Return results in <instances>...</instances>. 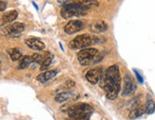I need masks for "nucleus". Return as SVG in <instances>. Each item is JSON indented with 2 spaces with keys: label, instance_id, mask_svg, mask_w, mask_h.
Listing matches in <instances>:
<instances>
[{
  "label": "nucleus",
  "instance_id": "nucleus-1",
  "mask_svg": "<svg viewBox=\"0 0 155 120\" xmlns=\"http://www.w3.org/2000/svg\"><path fill=\"white\" fill-rule=\"evenodd\" d=\"M100 86L103 88L106 96L111 100H114L121 89V75L118 65L109 67L101 77Z\"/></svg>",
  "mask_w": 155,
  "mask_h": 120
},
{
  "label": "nucleus",
  "instance_id": "nucleus-2",
  "mask_svg": "<svg viewBox=\"0 0 155 120\" xmlns=\"http://www.w3.org/2000/svg\"><path fill=\"white\" fill-rule=\"evenodd\" d=\"M93 108L87 103H77L68 109L71 120H89Z\"/></svg>",
  "mask_w": 155,
  "mask_h": 120
},
{
  "label": "nucleus",
  "instance_id": "nucleus-3",
  "mask_svg": "<svg viewBox=\"0 0 155 120\" xmlns=\"http://www.w3.org/2000/svg\"><path fill=\"white\" fill-rule=\"evenodd\" d=\"M87 5L82 3H66V5L61 10V15L65 19H70L73 16H82L86 14L88 10Z\"/></svg>",
  "mask_w": 155,
  "mask_h": 120
},
{
  "label": "nucleus",
  "instance_id": "nucleus-4",
  "mask_svg": "<svg viewBox=\"0 0 155 120\" xmlns=\"http://www.w3.org/2000/svg\"><path fill=\"white\" fill-rule=\"evenodd\" d=\"M96 42H97V38L95 39L91 35L85 34L73 38L70 42V44H69V47L71 50L83 49V48L87 49V47H89V45H92V44H96Z\"/></svg>",
  "mask_w": 155,
  "mask_h": 120
},
{
  "label": "nucleus",
  "instance_id": "nucleus-5",
  "mask_svg": "<svg viewBox=\"0 0 155 120\" xmlns=\"http://www.w3.org/2000/svg\"><path fill=\"white\" fill-rule=\"evenodd\" d=\"M98 54H99L98 50L93 49V48H87V49L81 50L79 53L77 54V56H78L79 62L81 63V65L88 66L91 62L94 63L95 58Z\"/></svg>",
  "mask_w": 155,
  "mask_h": 120
},
{
  "label": "nucleus",
  "instance_id": "nucleus-6",
  "mask_svg": "<svg viewBox=\"0 0 155 120\" xmlns=\"http://www.w3.org/2000/svg\"><path fill=\"white\" fill-rule=\"evenodd\" d=\"M136 89V86L134 84V80L132 76L129 74H126L124 77V87L123 91H122V96H129V94L134 93V91Z\"/></svg>",
  "mask_w": 155,
  "mask_h": 120
},
{
  "label": "nucleus",
  "instance_id": "nucleus-7",
  "mask_svg": "<svg viewBox=\"0 0 155 120\" xmlns=\"http://www.w3.org/2000/svg\"><path fill=\"white\" fill-rule=\"evenodd\" d=\"M83 29H84V24L80 20H71L64 28L65 33L68 34H73L75 33H78V31H80Z\"/></svg>",
  "mask_w": 155,
  "mask_h": 120
},
{
  "label": "nucleus",
  "instance_id": "nucleus-8",
  "mask_svg": "<svg viewBox=\"0 0 155 120\" xmlns=\"http://www.w3.org/2000/svg\"><path fill=\"white\" fill-rule=\"evenodd\" d=\"M102 69L101 68H97V69H91L89 70L87 74H86V79L88 80L89 83L95 85L97 84L102 77Z\"/></svg>",
  "mask_w": 155,
  "mask_h": 120
},
{
  "label": "nucleus",
  "instance_id": "nucleus-9",
  "mask_svg": "<svg viewBox=\"0 0 155 120\" xmlns=\"http://www.w3.org/2000/svg\"><path fill=\"white\" fill-rule=\"evenodd\" d=\"M25 43L28 47L35 51H42L45 49V44L38 38H28L25 40Z\"/></svg>",
  "mask_w": 155,
  "mask_h": 120
},
{
  "label": "nucleus",
  "instance_id": "nucleus-10",
  "mask_svg": "<svg viewBox=\"0 0 155 120\" xmlns=\"http://www.w3.org/2000/svg\"><path fill=\"white\" fill-rule=\"evenodd\" d=\"M145 111H146V107L143 106L142 104H137V105L135 107H133L132 110L130 111L129 117L130 119H135L137 117L142 116Z\"/></svg>",
  "mask_w": 155,
  "mask_h": 120
},
{
  "label": "nucleus",
  "instance_id": "nucleus-11",
  "mask_svg": "<svg viewBox=\"0 0 155 120\" xmlns=\"http://www.w3.org/2000/svg\"><path fill=\"white\" fill-rule=\"evenodd\" d=\"M56 74H57V71L55 70L48 71H45L43 74H40L38 76L36 77V79H37V81L41 82V83H46L49 80H51L54 76H56Z\"/></svg>",
  "mask_w": 155,
  "mask_h": 120
},
{
  "label": "nucleus",
  "instance_id": "nucleus-12",
  "mask_svg": "<svg viewBox=\"0 0 155 120\" xmlns=\"http://www.w3.org/2000/svg\"><path fill=\"white\" fill-rule=\"evenodd\" d=\"M108 30V25L104 21L93 22L91 25V31L94 34H100Z\"/></svg>",
  "mask_w": 155,
  "mask_h": 120
},
{
  "label": "nucleus",
  "instance_id": "nucleus-13",
  "mask_svg": "<svg viewBox=\"0 0 155 120\" xmlns=\"http://www.w3.org/2000/svg\"><path fill=\"white\" fill-rule=\"evenodd\" d=\"M25 30V25L23 23H20V22H16L14 23L9 28V33L10 34H19L20 33Z\"/></svg>",
  "mask_w": 155,
  "mask_h": 120
},
{
  "label": "nucleus",
  "instance_id": "nucleus-14",
  "mask_svg": "<svg viewBox=\"0 0 155 120\" xmlns=\"http://www.w3.org/2000/svg\"><path fill=\"white\" fill-rule=\"evenodd\" d=\"M18 15V13L16 11H7V13L4 14L3 15V23L4 24H7V23H11L14 21V20L16 19V17H17Z\"/></svg>",
  "mask_w": 155,
  "mask_h": 120
},
{
  "label": "nucleus",
  "instance_id": "nucleus-15",
  "mask_svg": "<svg viewBox=\"0 0 155 120\" xmlns=\"http://www.w3.org/2000/svg\"><path fill=\"white\" fill-rule=\"evenodd\" d=\"M72 96V94L71 93H69V91H64V93H61L58 94L55 96L54 100L57 103H63V102H66L68 101L69 99H71Z\"/></svg>",
  "mask_w": 155,
  "mask_h": 120
},
{
  "label": "nucleus",
  "instance_id": "nucleus-16",
  "mask_svg": "<svg viewBox=\"0 0 155 120\" xmlns=\"http://www.w3.org/2000/svg\"><path fill=\"white\" fill-rule=\"evenodd\" d=\"M8 53H9L10 56H11V59L13 60V61H17L20 58L22 57V54L21 51H20L19 49L17 48H14V49H10L8 51Z\"/></svg>",
  "mask_w": 155,
  "mask_h": 120
},
{
  "label": "nucleus",
  "instance_id": "nucleus-17",
  "mask_svg": "<svg viewBox=\"0 0 155 120\" xmlns=\"http://www.w3.org/2000/svg\"><path fill=\"white\" fill-rule=\"evenodd\" d=\"M32 62V59H31V56H24L21 58L20 60V63H19V66H18V69L19 70H23V69H26L29 66L31 65V63Z\"/></svg>",
  "mask_w": 155,
  "mask_h": 120
},
{
  "label": "nucleus",
  "instance_id": "nucleus-18",
  "mask_svg": "<svg viewBox=\"0 0 155 120\" xmlns=\"http://www.w3.org/2000/svg\"><path fill=\"white\" fill-rule=\"evenodd\" d=\"M154 111H155V102L149 95L148 100H146V111L148 114H151L154 113Z\"/></svg>",
  "mask_w": 155,
  "mask_h": 120
},
{
  "label": "nucleus",
  "instance_id": "nucleus-19",
  "mask_svg": "<svg viewBox=\"0 0 155 120\" xmlns=\"http://www.w3.org/2000/svg\"><path fill=\"white\" fill-rule=\"evenodd\" d=\"M52 55L51 54H49L48 56H46V58H45V60L43 61V63L41 64V67H40V70L41 71H44V70H47L49 67H50L51 65V63L52 61Z\"/></svg>",
  "mask_w": 155,
  "mask_h": 120
},
{
  "label": "nucleus",
  "instance_id": "nucleus-20",
  "mask_svg": "<svg viewBox=\"0 0 155 120\" xmlns=\"http://www.w3.org/2000/svg\"><path fill=\"white\" fill-rule=\"evenodd\" d=\"M46 57H43L41 54H34L31 55V59L34 62H36V63H39V64H42L43 61L45 60Z\"/></svg>",
  "mask_w": 155,
  "mask_h": 120
},
{
  "label": "nucleus",
  "instance_id": "nucleus-21",
  "mask_svg": "<svg viewBox=\"0 0 155 120\" xmlns=\"http://www.w3.org/2000/svg\"><path fill=\"white\" fill-rule=\"evenodd\" d=\"M133 71H134V74H135V76L137 78V81L139 82V83H141V84L144 83V78H143V76L141 75V74L139 73V71H138L136 69H133Z\"/></svg>",
  "mask_w": 155,
  "mask_h": 120
},
{
  "label": "nucleus",
  "instance_id": "nucleus-22",
  "mask_svg": "<svg viewBox=\"0 0 155 120\" xmlns=\"http://www.w3.org/2000/svg\"><path fill=\"white\" fill-rule=\"evenodd\" d=\"M82 4H87V7L89 6H98L99 3L97 1H81Z\"/></svg>",
  "mask_w": 155,
  "mask_h": 120
},
{
  "label": "nucleus",
  "instance_id": "nucleus-23",
  "mask_svg": "<svg viewBox=\"0 0 155 120\" xmlns=\"http://www.w3.org/2000/svg\"><path fill=\"white\" fill-rule=\"evenodd\" d=\"M6 3L5 2H3V1H0V11H3L4 10L6 9Z\"/></svg>",
  "mask_w": 155,
  "mask_h": 120
},
{
  "label": "nucleus",
  "instance_id": "nucleus-24",
  "mask_svg": "<svg viewBox=\"0 0 155 120\" xmlns=\"http://www.w3.org/2000/svg\"><path fill=\"white\" fill-rule=\"evenodd\" d=\"M32 4H34V7L36 8V10H38V7H37V5H36V4H35L34 2H32Z\"/></svg>",
  "mask_w": 155,
  "mask_h": 120
}]
</instances>
